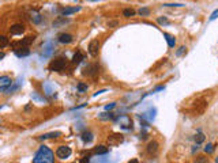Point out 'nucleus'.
<instances>
[{"mask_svg":"<svg viewBox=\"0 0 218 163\" xmlns=\"http://www.w3.org/2000/svg\"><path fill=\"white\" fill-rule=\"evenodd\" d=\"M8 45V38L5 36H0V49H3Z\"/></svg>","mask_w":218,"mask_h":163,"instance_id":"cd10ccee","label":"nucleus"},{"mask_svg":"<svg viewBox=\"0 0 218 163\" xmlns=\"http://www.w3.org/2000/svg\"><path fill=\"white\" fill-rule=\"evenodd\" d=\"M72 40H74V37L71 34H68V33H62L57 37V41L60 44H70V42H72Z\"/></svg>","mask_w":218,"mask_h":163,"instance_id":"f8f14e48","label":"nucleus"},{"mask_svg":"<svg viewBox=\"0 0 218 163\" xmlns=\"http://www.w3.org/2000/svg\"><path fill=\"white\" fill-rule=\"evenodd\" d=\"M74 163H77V162H74Z\"/></svg>","mask_w":218,"mask_h":163,"instance_id":"8fccbe9b","label":"nucleus"},{"mask_svg":"<svg viewBox=\"0 0 218 163\" xmlns=\"http://www.w3.org/2000/svg\"><path fill=\"white\" fill-rule=\"evenodd\" d=\"M136 12L135 10H132V8H125L124 11H123V15H124V18H131V16H134Z\"/></svg>","mask_w":218,"mask_h":163,"instance_id":"a878e982","label":"nucleus"},{"mask_svg":"<svg viewBox=\"0 0 218 163\" xmlns=\"http://www.w3.org/2000/svg\"><path fill=\"white\" fill-rule=\"evenodd\" d=\"M114 106H116V103H114V102H112V103H109V105H106V106H105V110H106V112H109V110H112Z\"/></svg>","mask_w":218,"mask_h":163,"instance_id":"f704fd0d","label":"nucleus"},{"mask_svg":"<svg viewBox=\"0 0 218 163\" xmlns=\"http://www.w3.org/2000/svg\"><path fill=\"white\" fill-rule=\"evenodd\" d=\"M116 121L120 124V127H121V128H125V129H130V128L132 127V121H131V118L128 117L127 114L119 116V117L116 118Z\"/></svg>","mask_w":218,"mask_h":163,"instance_id":"423d86ee","label":"nucleus"},{"mask_svg":"<svg viewBox=\"0 0 218 163\" xmlns=\"http://www.w3.org/2000/svg\"><path fill=\"white\" fill-rule=\"evenodd\" d=\"M82 60H83V55L81 53V52H77V53L72 56V60H71V63H72L74 65H78V64Z\"/></svg>","mask_w":218,"mask_h":163,"instance_id":"4be33fe9","label":"nucleus"},{"mask_svg":"<svg viewBox=\"0 0 218 163\" xmlns=\"http://www.w3.org/2000/svg\"><path fill=\"white\" fill-rule=\"evenodd\" d=\"M67 67V59L66 57H56L55 60L51 61V64L48 67V69L52 72H60Z\"/></svg>","mask_w":218,"mask_h":163,"instance_id":"f03ea898","label":"nucleus"},{"mask_svg":"<svg viewBox=\"0 0 218 163\" xmlns=\"http://www.w3.org/2000/svg\"><path fill=\"white\" fill-rule=\"evenodd\" d=\"M108 26L109 27H112V26H117V22H109Z\"/></svg>","mask_w":218,"mask_h":163,"instance_id":"58836bf2","label":"nucleus"},{"mask_svg":"<svg viewBox=\"0 0 218 163\" xmlns=\"http://www.w3.org/2000/svg\"><path fill=\"white\" fill-rule=\"evenodd\" d=\"M62 136V132H49V133H44L41 136H38V140H47V139H56Z\"/></svg>","mask_w":218,"mask_h":163,"instance_id":"4468645a","label":"nucleus"},{"mask_svg":"<svg viewBox=\"0 0 218 163\" xmlns=\"http://www.w3.org/2000/svg\"><path fill=\"white\" fill-rule=\"evenodd\" d=\"M184 52H187V48H186V46H180V48H179V51L176 52V56H181Z\"/></svg>","mask_w":218,"mask_h":163,"instance_id":"2f4dec72","label":"nucleus"},{"mask_svg":"<svg viewBox=\"0 0 218 163\" xmlns=\"http://www.w3.org/2000/svg\"><path fill=\"white\" fill-rule=\"evenodd\" d=\"M157 22H158V23H161V25H168V23H169V20L166 19V18H158Z\"/></svg>","mask_w":218,"mask_h":163,"instance_id":"72a5a7b5","label":"nucleus"},{"mask_svg":"<svg viewBox=\"0 0 218 163\" xmlns=\"http://www.w3.org/2000/svg\"><path fill=\"white\" fill-rule=\"evenodd\" d=\"M102 92H105V90H100V91H97L95 94H94L93 97H97V95H100V94H102Z\"/></svg>","mask_w":218,"mask_h":163,"instance_id":"ea45409f","label":"nucleus"},{"mask_svg":"<svg viewBox=\"0 0 218 163\" xmlns=\"http://www.w3.org/2000/svg\"><path fill=\"white\" fill-rule=\"evenodd\" d=\"M98 48H100L98 40H91V41H90V44H89L87 51H89V53H90L91 56L95 57L97 55H98Z\"/></svg>","mask_w":218,"mask_h":163,"instance_id":"6e6552de","label":"nucleus"},{"mask_svg":"<svg viewBox=\"0 0 218 163\" xmlns=\"http://www.w3.org/2000/svg\"><path fill=\"white\" fill-rule=\"evenodd\" d=\"M81 163H89V158L86 156V158H83L82 160H81Z\"/></svg>","mask_w":218,"mask_h":163,"instance_id":"a19ab883","label":"nucleus"},{"mask_svg":"<svg viewBox=\"0 0 218 163\" xmlns=\"http://www.w3.org/2000/svg\"><path fill=\"white\" fill-rule=\"evenodd\" d=\"M123 135H119V133H114V135H110L108 137V144L109 145H119L120 143L123 141Z\"/></svg>","mask_w":218,"mask_h":163,"instance_id":"1a4fd4ad","label":"nucleus"},{"mask_svg":"<svg viewBox=\"0 0 218 163\" xmlns=\"http://www.w3.org/2000/svg\"><path fill=\"white\" fill-rule=\"evenodd\" d=\"M31 163H55V154L49 147L41 145L37 150Z\"/></svg>","mask_w":218,"mask_h":163,"instance_id":"f257e3e1","label":"nucleus"},{"mask_svg":"<svg viewBox=\"0 0 218 163\" xmlns=\"http://www.w3.org/2000/svg\"><path fill=\"white\" fill-rule=\"evenodd\" d=\"M14 53H15L18 57H26L30 55V51L27 46H21V48H15L14 49Z\"/></svg>","mask_w":218,"mask_h":163,"instance_id":"9b49d317","label":"nucleus"},{"mask_svg":"<svg viewBox=\"0 0 218 163\" xmlns=\"http://www.w3.org/2000/svg\"><path fill=\"white\" fill-rule=\"evenodd\" d=\"M71 148L68 147V145H60V147L56 150V156L60 159H66L68 158L70 155H71Z\"/></svg>","mask_w":218,"mask_h":163,"instance_id":"7ed1b4c3","label":"nucleus"},{"mask_svg":"<svg viewBox=\"0 0 218 163\" xmlns=\"http://www.w3.org/2000/svg\"><path fill=\"white\" fill-rule=\"evenodd\" d=\"M1 107H3V106H1V105H0V109H1Z\"/></svg>","mask_w":218,"mask_h":163,"instance_id":"de8ad7c7","label":"nucleus"},{"mask_svg":"<svg viewBox=\"0 0 218 163\" xmlns=\"http://www.w3.org/2000/svg\"><path fill=\"white\" fill-rule=\"evenodd\" d=\"M215 163H218V158H215Z\"/></svg>","mask_w":218,"mask_h":163,"instance_id":"49530a36","label":"nucleus"},{"mask_svg":"<svg viewBox=\"0 0 218 163\" xmlns=\"http://www.w3.org/2000/svg\"><path fill=\"white\" fill-rule=\"evenodd\" d=\"M217 18H218V10H215L213 14L210 15V18H209V19H210V20H214V19H217Z\"/></svg>","mask_w":218,"mask_h":163,"instance_id":"c9c22d12","label":"nucleus"},{"mask_svg":"<svg viewBox=\"0 0 218 163\" xmlns=\"http://www.w3.org/2000/svg\"><path fill=\"white\" fill-rule=\"evenodd\" d=\"M4 57H5V53L4 52H0V60H3Z\"/></svg>","mask_w":218,"mask_h":163,"instance_id":"79ce46f5","label":"nucleus"},{"mask_svg":"<svg viewBox=\"0 0 218 163\" xmlns=\"http://www.w3.org/2000/svg\"><path fill=\"white\" fill-rule=\"evenodd\" d=\"M23 31H25V26L21 23H15L10 27V33L12 36H21V34H23Z\"/></svg>","mask_w":218,"mask_h":163,"instance_id":"9d476101","label":"nucleus"},{"mask_svg":"<svg viewBox=\"0 0 218 163\" xmlns=\"http://www.w3.org/2000/svg\"><path fill=\"white\" fill-rule=\"evenodd\" d=\"M128 163H139V162H138V159H131Z\"/></svg>","mask_w":218,"mask_h":163,"instance_id":"c03bdc74","label":"nucleus"},{"mask_svg":"<svg viewBox=\"0 0 218 163\" xmlns=\"http://www.w3.org/2000/svg\"><path fill=\"white\" fill-rule=\"evenodd\" d=\"M53 49H55V48H53L52 42H47V44L44 45V51H42V55H44V57H51Z\"/></svg>","mask_w":218,"mask_h":163,"instance_id":"2eb2a0df","label":"nucleus"},{"mask_svg":"<svg viewBox=\"0 0 218 163\" xmlns=\"http://www.w3.org/2000/svg\"><path fill=\"white\" fill-rule=\"evenodd\" d=\"M81 139H82V141L83 143H91L93 141V133L91 132H89V131H85V132L81 135Z\"/></svg>","mask_w":218,"mask_h":163,"instance_id":"a211bd4d","label":"nucleus"},{"mask_svg":"<svg viewBox=\"0 0 218 163\" xmlns=\"http://www.w3.org/2000/svg\"><path fill=\"white\" fill-rule=\"evenodd\" d=\"M98 118L101 120V121H109V120H113L114 118V114L110 112H105V113H100L98 114Z\"/></svg>","mask_w":218,"mask_h":163,"instance_id":"aec40b11","label":"nucleus"},{"mask_svg":"<svg viewBox=\"0 0 218 163\" xmlns=\"http://www.w3.org/2000/svg\"><path fill=\"white\" fill-rule=\"evenodd\" d=\"M164 37H165L166 42H168V46H169V48H175V45H176V38L173 36H171V34H168V33H164Z\"/></svg>","mask_w":218,"mask_h":163,"instance_id":"6ab92c4d","label":"nucleus"},{"mask_svg":"<svg viewBox=\"0 0 218 163\" xmlns=\"http://www.w3.org/2000/svg\"><path fill=\"white\" fill-rule=\"evenodd\" d=\"M86 105H87V103H82V105H79V106L72 107V109H71V112H74V110H78V109H82V107H85Z\"/></svg>","mask_w":218,"mask_h":163,"instance_id":"4c0bfd02","label":"nucleus"},{"mask_svg":"<svg viewBox=\"0 0 218 163\" xmlns=\"http://www.w3.org/2000/svg\"><path fill=\"white\" fill-rule=\"evenodd\" d=\"M198 148H199V147H198V144H196V145H194V148H192V152L195 154V151H198Z\"/></svg>","mask_w":218,"mask_h":163,"instance_id":"37998d69","label":"nucleus"},{"mask_svg":"<svg viewBox=\"0 0 218 163\" xmlns=\"http://www.w3.org/2000/svg\"><path fill=\"white\" fill-rule=\"evenodd\" d=\"M34 40H36V36H27V37H25L22 41H19V42H18V45L29 46L30 44H33V42H34Z\"/></svg>","mask_w":218,"mask_h":163,"instance_id":"f3484780","label":"nucleus"},{"mask_svg":"<svg viewBox=\"0 0 218 163\" xmlns=\"http://www.w3.org/2000/svg\"><path fill=\"white\" fill-rule=\"evenodd\" d=\"M100 72V65L98 64H89L87 67H85L83 69V75H87V76H95Z\"/></svg>","mask_w":218,"mask_h":163,"instance_id":"20e7f679","label":"nucleus"},{"mask_svg":"<svg viewBox=\"0 0 218 163\" xmlns=\"http://www.w3.org/2000/svg\"><path fill=\"white\" fill-rule=\"evenodd\" d=\"M68 19H60V20H57V22H53V26H57V25H60V23H67Z\"/></svg>","mask_w":218,"mask_h":163,"instance_id":"e433bc0d","label":"nucleus"},{"mask_svg":"<svg viewBox=\"0 0 218 163\" xmlns=\"http://www.w3.org/2000/svg\"><path fill=\"white\" fill-rule=\"evenodd\" d=\"M31 20H33V23L34 25H40L42 20V16L38 14V12H36V11H33L31 12Z\"/></svg>","mask_w":218,"mask_h":163,"instance_id":"5701e85b","label":"nucleus"},{"mask_svg":"<svg viewBox=\"0 0 218 163\" xmlns=\"http://www.w3.org/2000/svg\"><path fill=\"white\" fill-rule=\"evenodd\" d=\"M138 12H139V15H140V16H149V15H150V10H149V8H146V7L140 8V10L138 11Z\"/></svg>","mask_w":218,"mask_h":163,"instance_id":"c85d7f7f","label":"nucleus"},{"mask_svg":"<svg viewBox=\"0 0 218 163\" xmlns=\"http://www.w3.org/2000/svg\"><path fill=\"white\" fill-rule=\"evenodd\" d=\"M31 98H33V99H34V101H41V102H44V101H45V99H44V98L38 97V95H37L36 92H33V94H31Z\"/></svg>","mask_w":218,"mask_h":163,"instance_id":"473e14b6","label":"nucleus"},{"mask_svg":"<svg viewBox=\"0 0 218 163\" xmlns=\"http://www.w3.org/2000/svg\"><path fill=\"white\" fill-rule=\"evenodd\" d=\"M214 151V145L213 144H207L206 147H204V152L206 154H211Z\"/></svg>","mask_w":218,"mask_h":163,"instance_id":"c756f323","label":"nucleus"},{"mask_svg":"<svg viewBox=\"0 0 218 163\" xmlns=\"http://www.w3.org/2000/svg\"><path fill=\"white\" fill-rule=\"evenodd\" d=\"M87 1H101V0H87Z\"/></svg>","mask_w":218,"mask_h":163,"instance_id":"a18cd8bd","label":"nucleus"},{"mask_svg":"<svg viewBox=\"0 0 218 163\" xmlns=\"http://www.w3.org/2000/svg\"><path fill=\"white\" fill-rule=\"evenodd\" d=\"M108 151H109V148L106 145H98V147L94 148L93 152L95 155H105V154H108Z\"/></svg>","mask_w":218,"mask_h":163,"instance_id":"412c9836","label":"nucleus"},{"mask_svg":"<svg viewBox=\"0 0 218 163\" xmlns=\"http://www.w3.org/2000/svg\"><path fill=\"white\" fill-rule=\"evenodd\" d=\"M77 90H78V92H86L87 91V84H85L83 82H79L78 86H77Z\"/></svg>","mask_w":218,"mask_h":163,"instance_id":"bb28decb","label":"nucleus"},{"mask_svg":"<svg viewBox=\"0 0 218 163\" xmlns=\"http://www.w3.org/2000/svg\"><path fill=\"white\" fill-rule=\"evenodd\" d=\"M164 7H184V4H181V3H166V4H164Z\"/></svg>","mask_w":218,"mask_h":163,"instance_id":"7c9ffc66","label":"nucleus"},{"mask_svg":"<svg viewBox=\"0 0 218 163\" xmlns=\"http://www.w3.org/2000/svg\"><path fill=\"white\" fill-rule=\"evenodd\" d=\"M79 10H81V7H66V8H63L60 11V14H62V16H68V15H71V14L78 12Z\"/></svg>","mask_w":218,"mask_h":163,"instance_id":"ddd939ff","label":"nucleus"},{"mask_svg":"<svg viewBox=\"0 0 218 163\" xmlns=\"http://www.w3.org/2000/svg\"><path fill=\"white\" fill-rule=\"evenodd\" d=\"M12 83H14V82H12V79H11L10 76L1 75V76H0V92H4Z\"/></svg>","mask_w":218,"mask_h":163,"instance_id":"39448f33","label":"nucleus"},{"mask_svg":"<svg viewBox=\"0 0 218 163\" xmlns=\"http://www.w3.org/2000/svg\"><path fill=\"white\" fill-rule=\"evenodd\" d=\"M194 163H209V158L204 155H198L196 158L194 159Z\"/></svg>","mask_w":218,"mask_h":163,"instance_id":"b1692460","label":"nucleus"},{"mask_svg":"<svg viewBox=\"0 0 218 163\" xmlns=\"http://www.w3.org/2000/svg\"><path fill=\"white\" fill-rule=\"evenodd\" d=\"M204 139H206L204 137V135H203L200 131H198V133L195 135V143H196V144H200V143L204 141Z\"/></svg>","mask_w":218,"mask_h":163,"instance_id":"393cba45","label":"nucleus"},{"mask_svg":"<svg viewBox=\"0 0 218 163\" xmlns=\"http://www.w3.org/2000/svg\"><path fill=\"white\" fill-rule=\"evenodd\" d=\"M42 87H44V92H45L47 95H51V94L55 92V86H53L51 82H44Z\"/></svg>","mask_w":218,"mask_h":163,"instance_id":"dca6fc26","label":"nucleus"},{"mask_svg":"<svg viewBox=\"0 0 218 163\" xmlns=\"http://www.w3.org/2000/svg\"><path fill=\"white\" fill-rule=\"evenodd\" d=\"M74 1H78V0H74Z\"/></svg>","mask_w":218,"mask_h":163,"instance_id":"09e8293b","label":"nucleus"},{"mask_svg":"<svg viewBox=\"0 0 218 163\" xmlns=\"http://www.w3.org/2000/svg\"><path fill=\"white\" fill-rule=\"evenodd\" d=\"M146 150H147V154L153 156V155H157V154H158V151H160V145H158V143H157L156 140H151V141H149Z\"/></svg>","mask_w":218,"mask_h":163,"instance_id":"0eeeda50","label":"nucleus"}]
</instances>
